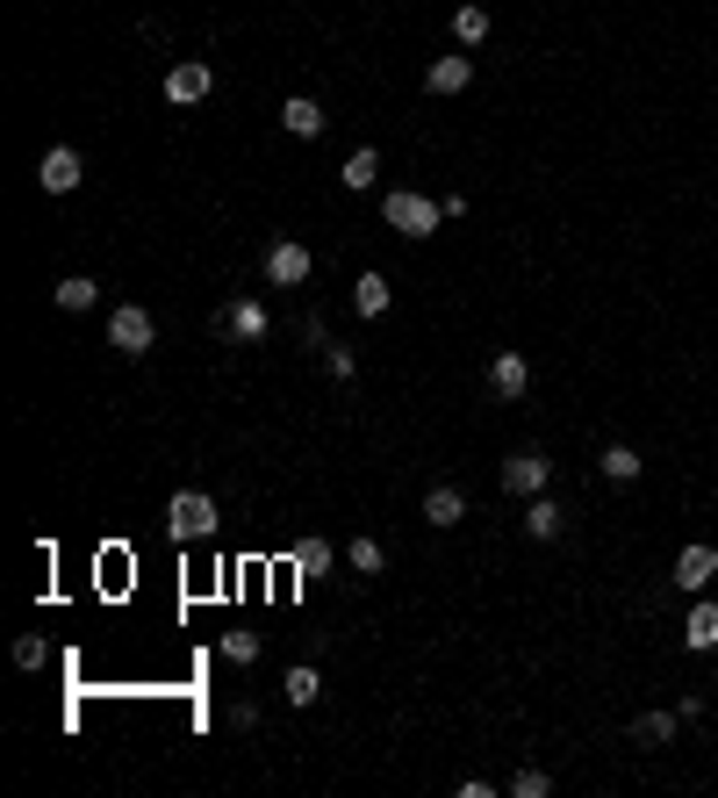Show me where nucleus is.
Wrapping results in <instances>:
<instances>
[{
	"mask_svg": "<svg viewBox=\"0 0 718 798\" xmlns=\"http://www.w3.org/2000/svg\"><path fill=\"white\" fill-rule=\"evenodd\" d=\"M381 224L403 230V238H431V230H445V202H431L417 188H388L381 194Z\"/></svg>",
	"mask_w": 718,
	"mask_h": 798,
	"instance_id": "1",
	"label": "nucleus"
},
{
	"mask_svg": "<svg viewBox=\"0 0 718 798\" xmlns=\"http://www.w3.org/2000/svg\"><path fill=\"white\" fill-rule=\"evenodd\" d=\"M108 346H116L122 360H144V353L158 346V317L144 310V302H122V310L108 317Z\"/></svg>",
	"mask_w": 718,
	"mask_h": 798,
	"instance_id": "2",
	"label": "nucleus"
},
{
	"mask_svg": "<svg viewBox=\"0 0 718 798\" xmlns=\"http://www.w3.org/2000/svg\"><path fill=\"white\" fill-rule=\"evenodd\" d=\"M166 525H172V539H208V533H216V497L180 489V497L166 503Z\"/></svg>",
	"mask_w": 718,
	"mask_h": 798,
	"instance_id": "3",
	"label": "nucleus"
},
{
	"mask_svg": "<svg viewBox=\"0 0 718 798\" xmlns=\"http://www.w3.org/2000/svg\"><path fill=\"white\" fill-rule=\"evenodd\" d=\"M259 266H266V281H274V288H302V281H309V266H316V260H309V245H295V238H274Z\"/></svg>",
	"mask_w": 718,
	"mask_h": 798,
	"instance_id": "4",
	"label": "nucleus"
},
{
	"mask_svg": "<svg viewBox=\"0 0 718 798\" xmlns=\"http://www.w3.org/2000/svg\"><path fill=\"white\" fill-rule=\"evenodd\" d=\"M208 87H216V65H202V58H180V65L166 72V102H172V108L208 102Z\"/></svg>",
	"mask_w": 718,
	"mask_h": 798,
	"instance_id": "5",
	"label": "nucleus"
},
{
	"mask_svg": "<svg viewBox=\"0 0 718 798\" xmlns=\"http://www.w3.org/2000/svg\"><path fill=\"white\" fill-rule=\"evenodd\" d=\"M547 475H553V461L539 446H517L511 461H503V489H511V497H539V489H547Z\"/></svg>",
	"mask_w": 718,
	"mask_h": 798,
	"instance_id": "6",
	"label": "nucleus"
},
{
	"mask_svg": "<svg viewBox=\"0 0 718 798\" xmlns=\"http://www.w3.org/2000/svg\"><path fill=\"white\" fill-rule=\"evenodd\" d=\"M80 180H86V166H80V152H72V144H58V152L36 158V188H44V194H72Z\"/></svg>",
	"mask_w": 718,
	"mask_h": 798,
	"instance_id": "7",
	"label": "nucleus"
},
{
	"mask_svg": "<svg viewBox=\"0 0 718 798\" xmlns=\"http://www.w3.org/2000/svg\"><path fill=\"white\" fill-rule=\"evenodd\" d=\"M216 331H223V338H244V346H252V338H266V331H274V317H266V302H259V296H238L230 310L216 317Z\"/></svg>",
	"mask_w": 718,
	"mask_h": 798,
	"instance_id": "8",
	"label": "nucleus"
},
{
	"mask_svg": "<svg viewBox=\"0 0 718 798\" xmlns=\"http://www.w3.org/2000/svg\"><path fill=\"white\" fill-rule=\"evenodd\" d=\"M489 389H496L503 403H517V396H525V389H531V360H525V353H517V346H503L496 360H489Z\"/></svg>",
	"mask_w": 718,
	"mask_h": 798,
	"instance_id": "9",
	"label": "nucleus"
},
{
	"mask_svg": "<svg viewBox=\"0 0 718 798\" xmlns=\"http://www.w3.org/2000/svg\"><path fill=\"white\" fill-rule=\"evenodd\" d=\"M711 575H718V547H704V539H697V547H683V555H675V591L697 597Z\"/></svg>",
	"mask_w": 718,
	"mask_h": 798,
	"instance_id": "10",
	"label": "nucleus"
},
{
	"mask_svg": "<svg viewBox=\"0 0 718 798\" xmlns=\"http://www.w3.org/2000/svg\"><path fill=\"white\" fill-rule=\"evenodd\" d=\"M683 647H690V655H711V647H718V605H711V597H697V605H690Z\"/></svg>",
	"mask_w": 718,
	"mask_h": 798,
	"instance_id": "11",
	"label": "nucleus"
},
{
	"mask_svg": "<svg viewBox=\"0 0 718 798\" xmlns=\"http://www.w3.org/2000/svg\"><path fill=\"white\" fill-rule=\"evenodd\" d=\"M467 80H475V58H431V65H424V87L431 94H467Z\"/></svg>",
	"mask_w": 718,
	"mask_h": 798,
	"instance_id": "12",
	"label": "nucleus"
},
{
	"mask_svg": "<svg viewBox=\"0 0 718 798\" xmlns=\"http://www.w3.org/2000/svg\"><path fill=\"white\" fill-rule=\"evenodd\" d=\"M424 519H431V525H439V533H453V525H460V519H467V497H460V489H453V483H439V489H424Z\"/></svg>",
	"mask_w": 718,
	"mask_h": 798,
	"instance_id": "13",
	"label": "nucleus"
},
{
	"mask_svg": "<svg viewBox=\"0 0 718 798\" xmlns=\"http://www.w3.org/2000/svg\"><path fill=\"white\" fill-rule=\"evenodd\" d=\"M280 122H288V138H324V108L309 102V94L280 102Z\"/></svg>",
	"mask_w": 718,
	"mask_h": 798,
	"instance_id": "14",
	"label": "nucleus"
},
{
	"mask_svg": "<svg viewBox=\"0 0 718 798\" xmlns=\"http://www.w3.org/2000/svg\"><path fill=\"white\" fill-rule=\"evenodd\" d=\"M561 525H567V519H561V503L539 489V497L525 503V533H531V539H561Z\"/></svg>",
	"mask_w": 718,
	"mask_h": 798,
	"instance_id": "15",
	"label": "nucleus"
},
{
	"mask_svg": "<svg viewBox=\"0 0 718 798\" xmlns=\"http://www.w3.org/2000/svg\"><path fill=\"white\" fill-rule=\"evenodd\" d=\"M288 569L295 575H309V583H316V575H331V539H295V555H288Z\"/></svg>",
	"mask_w": 718,
	"mask_h": 798,
	"instance_id": "16",
	"label": "nucleus"
},
{
	"mask_svg": "<svg viewBox=\"0 0 718 798\" xmlns=\"http://www.w3.org/2000/svg\"><path fill=\"white\" fill-rule=\"evenodd\" d=\"M280 698H288L295 712H302V705H316V698H324V677H316V669H309V662H295L288 677H280Z\"/></svg>",
	"mask_w": 718,
	"mask_h": 798,
	"instance_id": "17",
	"label": "nucleus"
},
{
	"mask_svg": "<svg viewBox=\"0 0 718 798\" xmlns=\"http://www.w3.org/2000/svg\"><path fill=\"white\" fill-rule=\"evenodd\" d=\"M345 188H352V194H367V188H374V180H381V152H374V144H359V152L352 158H345Z\"/></svg>",
	"mask_w": 718,
	"mask_h": 798,
	"instance_id": "18",
	"label": "nucleus"
},
{
	"mask_svg": "<svg viewBox=\"0 0 718 798\" xmlns=\"http://www.w3.org/2000/svg\"><path fill=\"white\" fill-rule=\"evenodd\" d=\"M352 310L359 317H388V281H381V274H359L352 281Z\"/></svg>",
	"mask_w": 718,
	"mask_h": 798,
	"instance_id": "19",
	"label": "nucleus"
},
{
	"mask_svg": "<svg viewBox=\"0 0 718 798\" xmlns=\"http://www.w3.org/2000/svg\"><path fill=\"white\" fill-rule=\"evenodd\" d=\"M94 302H101V288H94L86 274H65V281H58V310L80 317V310H94Z\"/></svg>",
	"mask_w": 718,
	"mask_h": 798,
	"instance_id": "20",
	"label": "nucleus"
},
{
	"mask_svg": "<svg viewBox=\"0 0 718 798\" xmlns=\"http://www.w3.org/2000/svg\"><path fill=\"white\" fill-rule=\"evenodd\" d=\"M345 561H352L359 575H381V569H388V547H381V539H367V533H359L352 547H345Z\"/></svg>",
	"mask_w": 718,
	"mask_h": 798,
	"instance_id": "21",
	"label": "nucleus"
},
{
	"mask_svg": "<svg viewBox=\"0 0 718 798\" xmlns=\"http://www.w3.org/2000/svg\"><path fill=\"white\" fill-rule=\"evenodd\" d=\"M611 483H639V453L633 446H603V461H597Z\"/></svg>",
	"mask_w": 718,
	"mask_h": 798,
	"instance_id": "22",
	"label": "nucleus"
},
{
	"mask_svg": "<svg viewBox=\"0 0 718 798\" xmlns=\"http://www.w3.org/2000/svg\"><path fill=\"white\" fill-rule=\"evenodd\" d=\"M453 36H460V44H481V36H489V8H475V0L453 8Z\"/></svg>",
	"mask_w": 718,
	"mask_h": 798,
	"instance_id": "23",
	"label": "nucleus"
},
{
	"mask_svg": "<svg viewBox=\"0 0 718 798\" xmlns=\"http://www.w3.org/2000/svg\"><path fill=\"white\" fill-rule=\"evenodd\" d=\"M223 662H238V669H252V662H259V633H223Z\"/></svg>",
	"mask_w": 718,
	"mask_h": 798,
	"instance_id": "24",
	"label": "nucleus"
},
{
	"mask_svg": "<svg viewBox=\"0 0 718 798\" xmlns=\"http://www.w3.org/2000/svg\"><path fill=\"white\" fill-rule=\"evenodd\" d=\"M675 734V712H639L633 719V741H668Z\"/></svg>",
	"mask_w": 718,
	"mask_h": 798,
	"instance_id": "25",
	"label": "nucleus"
},
{
	"mask_svg": "<svg viewBox=\"0 0 718 798\" xmlns=\"http://www.w3.org/2000/svg\"><path fill=\"white\" fill-rule=\"evenodd\" d=\"M547 791H553L547 770H517V777H511V798H547Z\"/></svg>",
	"mask_w": 718,
	"mask_h": 798,
	"instance_id": "26",
	"label": "nucleus"
},
{
	"mask_svg": "<svg viewBox=\"0 0 718 798\" xmlns=\"http://www.w3.org/2000/svg\"><path fill=\"white\" fill-rule=\"evenodd\" d=\"M324 367H331V382H352V374H359L352 346H324Z\"/></svg>",
	"mask_w": 718,
	"mask_h": 798,
	"instance_id": "27",
	"label": "nucleus"
},
{
	"mask_svg": "<svg viewBox=\"0 0 718 798\" xmlns=\"http://www.w3.org/2000/svg\"><path fill=\"white\" fill-rule=\"evenodd\" d=\"M44 655H51V647L36 641V633H22V641H15V669H44Z\"/></svg>",
	"mask_w": 718,
	"mask_h": 798,
	"instance_id": "28",
	"label": "nucleus"
}]
</instances>
